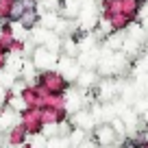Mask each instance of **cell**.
Returning a JSON list of instances; mask_svg holds the SVG:
<instances>
[{
    "mask_svg": "<svg viewBox=\"0 0 148 148\" xmlns=\"http://www.w3.org/2000/svg\"><path fill=\"white\" fill-rule=\"evenodd\" d=\"M35 83H39L48 94H65V89H68V79L61 72H55V70L37 72Z\"/></svg>",
    "mask_w": 148,
    "mask_h": 148,
    "instance_id": "cell-1",
    "label": "cell"
},
{
    "mask_svg": "<svg viewBox=\"0 0 148 148\" xmlns=\"http://www.w3.org/2000/svg\"><path fill=\"white\" fill-rule=\"evenodd\" d=\"M20 124L24 126V131L28 133V137L31 135H39L42 133V109L39 107H28V109H24L22 113H20Z\"/></svg>",
    "mask_w": 148,
    "mask_h": 148,
    "instance_id": "cell-2",
    "label": "cell"
},
{
    "mask_svg": "<svg viewBox=\"0 0 148 148\" xmlns=\"http://www.w3.org/2000/svg\"><path fill=\"white\" fill-rule=\"evenodd\" d=\"M55 52L46 46H35L33 48V55H31V63L37 72H44V70H52L55 65Z\"/></svg>",
    "mask_w": 148,
    "mask_h": 148,
    "instance_id": "cell-3",
    "label": "cell"
},
{
    "mask_svg": "<svg viewBox=\"0 0 148 148\" xmlns=\"http://www.w3.org/2000/svg\"><path fill=\"white\" fill-rule=\"evenodd\" d=\"M2 135H5V146H13V148L24 146V144H26V139H28V133L24 131L22 124L9 126V129H7V133H2Z\"/></svg>",
    "mask_w": 148,
    "mask_h": 148,
    "instance_id": "cell-4",
    "label": "cell"
},
{
    "mask_svg": "<svg viewBox=\"0 0 148 148\" xmlns=\"http://www.w3.org/2000/svg\"><path fill=\"white\" fill-rule=\"evenodd\" d=\"M63 120H68V111L65 109H42V124H61Z\"/></svg>",
    "mask_w": 148,
    "mask_h": 148,
    "instance_id": "cell-5",
    "label": "cell"
},
{
    "mask_svg": "<svg viewBox=\"0 0 148 148\" xmlns=\"http://www.w3.org/2000/svg\"><path fill=\"white\" fill-rule=\"evenodd\" d=\"M96 139H98L100 146H111V144H116V139H118L116 126H107V124L98 126L96 129Z\"/></svg>",
    "mask_w": 148,
    "mask_h": 148,
    "instance_id": "cell-6",
    "label": "cell"
},
{
    "mask_svg": "<svg viewBox=\"0 0 148 148\" xmlns=\"http://www.w3.org/2000/svg\"><path fill=\"white\" fill-rule=\"evenodd\" d=\"M39 20H42V15H39V11L33 9V11H24L22 18L18 20V24L24 28V31H35L37 26H39Z\"/></svg>",
    "mask_w": 148,
    "mask_h": 148,
    "instance_id": "cell-7",
    "label": "cell"
},
{
    "mask_svg": "<svg viewBox=\"0 0 148 148\" xmlns=\"http://www.w3.org/2000/svg\"><path fill=\"white\" fill-rule=\"evenodd\" d=\"M44 107H48V109H65V94H46L42 98V109Z\"/></svg>",
    "mask_w": 148,
    "mask_h": 148,
    "instance_id": "cell-8",
    "label": "cell"
},
{
    "mask_svg": "<svg viewBox=\"0 0 148 148\" xmlns=\"http://www.w3.org/2000/svg\"><path fill=\"white\" fill-rule=\"evenodd\" d=\"M107 22H109V28H111V31H124V28L129 26L133 20H129L126 15H122V13H116V15H111Z\"/></svg>",
    "mask_w": 148,
    "mask_h": 148,
    "instance_id": "cell-9",
    "label": "cell"
},
{
    "mask_svg": "<svg viewBox=\"0 0 148 148\" xmlns=\"http://www.w3.org/2000/svg\"><path fill=\"white\" fill-rule=\"evenodd\" d=\"M24 2L22 0H11V7H9V18H7V22H18L20 18H22V13H24Z\"/></svg>",
    "mask_w": 148,
    "mask_h": 148,
    "instance_id": "cell-10",
    "label": "cell"
},
{
    "mask_svg": "<svg viewBox=\"0 0 148 148\" xmlns=\"http://www.w3.org/2000/svg\"><path fill=\"white\" fill-rule=\"evenodd\" d=\"M7 59H9V55H7V52H2V50H0V72H2V70L7 68Z\"/></svg>",
    "mask_w": 148,
    "mask_h": 148,
    "instance_id": "cell-11",
    "label": "cell"
},
{
    "mask_svg": "<svg viewBox=\"0 0 148 148\" xmlns=\"http://www.w3.org/2000/svg\"><path fill=\"white\" fill-rule=\"evenodd\" d=\"M135 148H148V142H135Z\"/></svg>",
    "mask_w": 148,
    "mask_h": 148,
    "instance_id": "cell-12",
    "label": "cell"
},
{
    "mask_svg": "<svg viewBox=\"0 0 148 148\" xmlns=\"http://www.w3.org/2000/svg\"><path fill=\"white\" fill-rule=\"evenodd\" d=\"M139 2H142V5H144V2H146V0H139Z\"/></svg>",
    "mask_w": 148,
    "mask_h": 148,
    "instance_id": "cell-13",
    "label": "cell"
},
{
    "mask_svg": "<svg viewBox=\"0 0 148 148\" xmlns=\"http://www.w3.org/2000/svg\"><path fill=\"white\" fill-rule=\"evenodd\" d=\"M5 2H11V0H5Z\"/></svg>",
    "mask_w": 148,
    "mask_h": 148,
    "instance_id": "cell-14",
    "label": "cell"
}]
</instances>
